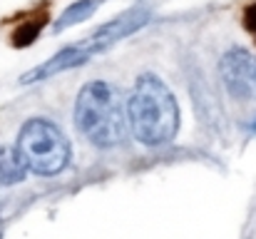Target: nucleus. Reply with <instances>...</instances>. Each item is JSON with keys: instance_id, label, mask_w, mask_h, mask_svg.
<instances>
[{"instance_id": "0eeeda50", "label": "nucleus", "mask_w": 256, "mask_h": 239, "mask_svg": "<svg viewBox=\"0 0 256 239\" xmlns=\"http://www.w3.org/2000/svg\"><path fill=\"white\" fill-rule=\"evenodd\" d=\"M28 174V164L18 147L2 145L0 147V182L2 184H18Z\"/></svg>"}, {"instance_id": "20e7f679", "label": "nucleus", "mask_w": 256, "mask_h": 239, "mask_svg": "<svg viewBox=\"0 0 256 239\" xmlns=\"http://www.w3.org/2000/svg\"><path fill=\"white\" fill-rule=\"evenodd\" d=\"M219 70L232 97L256 100V55L244 48H232L224 53Z\"/></svg>"}, {"instance_id": "f257e3e1", "label": "nucleus", "mask_w": 256, "mask_h": 239, "mask_svg": "<svg viewBox=\"0 0 256 239\" xmlns=\"http://www.w3.org/2000/svg\"><path fill=\"white\" fill-rule=\"evenodd\" d=\"M75 125L94 147H117L130 132L124 92L107 80H92L78 92Z\"/></svg>"}, {"instance_id": "423d86ee", "label": "nucleus", "mask_w": 256, "mask_h": 239, "mask_svg": "<svg viewBox=\"0 0 256 239\" xmlns=\"http://www.w3.org/2000/svg\"><path fill=\"white\" fill-rule=\"evenodd\" d=\"M90 58H92V53L87 50L82 43H80V45H70V48L55 53V55H52L50 60H45L42 65H38V68H32L30 73H25V75L20 78V82H22V85H32V82H40V80L55 78V75H60V73H65V70H72V68H78V65H85Z\"/></svg>"}, {"instance_id": "f03ea898", "label": "nucleus", "mask_w": 256, "mask_h": 239, "mask_svg": "<svg viewBox=\"0 0 256 239\" xmlns=\"http://www.w3.org/2000/svg\"><path fill=\"white\" fill-rule=\"evenodd\" d=\"M127 112L132 135L147 147L167 145L179 130L176 100L170 87L152 73L137 78L127 100Z\"/></svg>"}, {"instance_id": "6e6552de", "label": "nucleus", "mask_w": 256, "mask_h": 239, "mask_svg": "<svg viewBox=\"0 0 256 239\" xmlns=\"http://www.w3.org/2000/svg\"><path fill=\"white\" fill-rule=\"evenodd\" d=\"M97 5H100V0H80V3L70 5V8L60 15V20L55 23V30L60 33V30H65V28H72V25L87 20V18L97 10Z\"/></svg>"}, {"instance_id": "1a4fd4ad", "label": "nucleus", "mask_w": 256, "mask_h": 239, "mask_svg": "<svg viewBox=\"0 0 256 239\" xmlns=\"http://www.w3.org/2000/svg\"><path fill=\"white\" fill-rule=\"evenodd\" d=\"M42 23H45V15L42 18H32V20H22V25L12 33V45L15 48H28L38 40L40 30H42Z\"/></svg>"}, {"instance_id": "39448f33", "label": "nucleus", "mask_w": 256, "mask_h": 239, "mask_svg": "<svg viewBox=\"0 0 256 239\" xmlns=\"http://www.w3.org/2000/svg\"><path fill=\"white\" fill-rule=\"evenodd\" d=\"M147 20H150V13H147V10H142V8L127 10V13H122L120 18H114V20L104 23L102 28H97L82 45H85L92 55H97V53L107 50L110 45H114L117 40H122V38L132 35L134 30H140Z\"/></svg>"}, {"instance_id": "9d476101", "label": "nucleus", "mask_w": 256, "mask_h": 239, "mask_svg": "<svg viewBox=\"0 0 256 239\" xmlns=\"http://www.w3.org/2000/svg\"><path fill=\"white\" fill-rule=\"evenodd\" d=\"M244 25H246V30L256 38V3L246 8V13H244Z\"/></svg>"}, {"instance_id": "7ed1b4c3", "label": "nucleus", "mask_w": 256, "mask_h": 239, "mask_svg": "<svg viewBox=\"0 0 256 239\" xmlns=\"http://www.w3.org/2000/svg\"><path fill=\"white\" fill-rule=\"evenodd\" d=\"M15 147L20 150L28 169L42 177L60 174L70 162V140L55 122L45 117L28 120L18 132Z\"/></svg>"}]
</instances>
